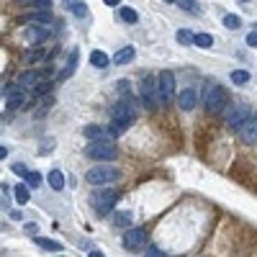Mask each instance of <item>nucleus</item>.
<instances>
[{
	"mask_svg": "<svg viewBox=\"0 0 257 257\" xmlns=\"http://www.w3.org/2000/svg\"><path fill=\"white\" fill-rule=\"evenodd\" d=\"M85 180L90 185H108V183H116L121 180V170L111 168V165H95L85 172Z\"/></svg>",
	"mask_w": 257,
	"mask_h": 257,
	"instance_id": "obj_1",
	"label": "nucleus"
},
{
	"mask_svg": "<svg viewBox=\"0 0 257 257\" xmlns=\"http://www.w3.org/2000/svg\"><path fill=\"white\" fill-rule=\"evenodd\" d=\"M139 95H142L144 108H149V111L162 108V105H160V93H157V80L152 78V75H144V78H142V83H139Z\"/></svg>",
	"mask_w": 257,
	"mask_h": 257,
	"instance_id": "obj_2",
	"label": "nucleus"
},
{
	"mask_svg": "<svg viewBox=\"0 0 257 257\" xmlns=\"http://www.w3.org/2000/svg\"><path fill=\"white\" fill-rule=\"evenodd\" d=\"M203 103H206V111H208V113H221L226 105H229V93H226L221 85H211V87L206 90Z\"/></svg>",
	"mask_w": 257,
	"mask_h": 257,
	"instance_id": "obj_3",
	"label": "nucleus"
},
{
	"mask_svg": "<svg viewBox=\"0 0 257 257\" xmlns=\"http://www.w3.org/2000/svg\"><path fill=\"white\" fill-rule=\"evenodd\" d=\"M85 155L90 160H98V162H113L118 157V149H116L113 142H90Z\"/></svg>",
	"mask_w": 257,
	"mask_h": 257,
	"instance_id": "obj_4",
	"label": "nucleus"
},
{
	"mask_svg": "<svg viewBox=\"0 0 257 257\" xmlns=\"http://www.w3.org/2000/svg\"><path fill=\"white\" fill-rule=\"evenodd\" d=\"M157 93H160V105H170V100L175 98V75L170 70H162L157 75Z\"/></svg>",
	"mask_w": 257,
	"mask_h": 257,
	"instance_id": "obj_5",
	"label": "nucleus"
},
{
	"mask_svg": "<svg viewBox=\"0 0 257 257\" xmlns=\"http://www.w3.org/2000/svg\"><path fill=\"white\" fill-rule=\"evenodd\" d=\"M116 201H118V190H95L93 198H90L93 208L98 211V216H105L108 211H113Z\"/></svg>",
	"mask_w": 257,
	"mask_h": 257,
	"instance_id": "obj_6",
	"label": "nucleus"
},
{
	"mask_svg": "<svg viewBox=\"0 0 257 257\" xmlns=\"http://www.w3.org/2000/svg\"><path fill=\"white\" fill-rule=\"evenodd\" d=\"M134 118H137V111H134L131 100H121V103H116L113 108H111V121H116V124H126V126H131Z\"/></svg>",
	"mask_w": 257,
	"mask_h": 257,
	"instance_id": "obj_7",
	"label": "nucleus"
},
{
	"mask_svg": "<svg viewBox=\"0 0 257 257\" xmlns=\"http://www.w3.org/2000/svg\"><path fill=\"white\" fill-rule=\"evenodd\" d=\"M26 87H21L18 83L16 85H5L3 87V98H5V103H8V108H21V105L26 103V93H23Z\"/></svg>",
	"mask_w": 257,
	"mask_h": 257,
	"instance_id": "obj_8",
	"label": "nucleus"
},
{
	"mask_svg": "<svg viewBox=\"0 0 257 257\" xmlns=\"http://www.w3.org/2000/svg\"><path fill=\"white\" fill-rule=\"evenodd\" d=\"M144 245H147V229H142V226L126 229V234H124V247L126 250H142Z\"/></svg>",
	"mask_w": 257,
	"mask_h": 257,
	"instance_id": "obj_9",
	"label": "nucleus"
},
{
	"mask_svg": "<svg viewBox=\"0 0 257 257\" xmlns=\"http://www.w3.org/2000/svg\"><path fill=\"white\" fill-rule=\"evenodd\" d=\"M250 116H252V111L247 108V105H234V108L229 111V116H226V124H229L232 131H239L242 124H245Z\"/></svg>",
	"mask_w": 257,
	"mask_h": 257,
	"instance_id": "obj_10",
	"label": "nucleus"
},
{
	"mask_svg": "<svg viewBox=\"0 0 257 257\" xmlns=\"http://www.w3.org/2000/svg\"><path fill=\"white\" fill-rule=\"evenodd\" d=\"M85 137H87V142H113V129L111 126H87L85 129Z\"/></svg>",
	"mask_w": 257,
	"mask_h": 257,
	"instance_id": "obj_11",
	"label": "nucleus"
},
{
	"mask_svg": "<svg viewBox=\"0 0 257 257\" xmlns=\"http://www.w3.org/2000/svg\"><path fill=\"white\" fill-rule=\"evenodd\" d=\"M239 139L245 144H255L257 142V113H252L239 129Z\"/></svg>",
	"mask_w": 257,
	"mask_h": 257,
	"instance_id": "obj_12",
	"label": "nucleus"
},
{
	"mask_svg": "<svg viewBox=\"0 0 257 257\" xmlns=\"http://www.w3.org/2000/svg\"><path fill=\"white\" fill-rule=\"evenodd\" d=\"M41 80H44V75H41V72H36V70H26V72H21V75H18V85H21V87H26V90H34Z\"/></svg>",
	"mask_w": 257,
	"mask_h": 257,
	"instance_id": "obj_13",
	"label": "nucleus"
},
{
	"mask_svg": "<svg viewBox=\"0 0 257 257\" xmlns=\"http://www.w3.org/2000/svg\"><path fill=\"white\" fill-rule=\"evenodd\" d=\"M177 105H180V111H193L195 108V87H185L177 95Z\"/></svg>",
	"mask_w": 257,
	"mask_h": 257,
	"instance_id": "obj_14",
	"label": "nucleus"
},
{
	"mask_svg": "<svg viewBox=\"0 0 257 257\" xmlns=\"http://www.w3.org/2000/svg\"><path fill=\"white\" fill-rule=\"evenodd\" d=\"M47 34H49L47 23H44L41 28H36V26H26V39L31 41V44H39V41H44V39H47Z\"/></svg>",
	"mask_w": 257,
	"mask_h": 257,
	"instance_id": "obj_15",
	"label": "nucleus"
},
{
	"mask_svg": "<svg viewBox=\"0 0 257 257\" xmlns=\"http://www.w3.org/2000/svg\"><path fill=\"white\" fill-rule=\"evenodd\" d=\"M62 5H65L70 13H75L78 18H87V5L83 3V0H62Z\"/></svg>",
	"mask_w": 257,
	"mask_h": 257,
	"instance_id": "obj_16",
	"label": "nucleus"
},
{
	"mask_svg": "<svg viewBox=\"0 0 257 257\" xmlns=\"http://www.w3.org/2000/svg\"><path fill=\"white\" fill-rule=\"evenodd\" d=\"M90 65L98 67V70H105V67L111 65V59H108V54H105V52L95 49V52H90Z\"/></svg>",
	"mask_w": 257,
	"mask_h": 257,
	"instance_id": "obj_17",
	"label": "nucleus"
},
{
	"mask_svg": "<svg viewBox=\"0 0 257 257\" xmlns=\"http://www.w3.org/2000/svg\"><path fill=\"white\" fill-rule=\"evenodd\" d=\"M137 57V52H134V47H124L121 52H116V57H113V62L116 65H129L131 59Z\"/></svg>",
	"mask_w": 257,
	"mask_h": 257,
	"instance_id": "obj_18",
	"label": "nucleus"
},
{
	"mask_svg": "<svg viewBox=\"0 0 257 257\" xmlns=\"http://www.w3.org/2000/svg\"><path fill=\"white\" fill-rule=\"evenodd\" d=\"M13 195H16L18 203H28V198H31V185H28V183L16 185V188H13Z\"/></svg>",
	"mask_w": 257,
	"mask_h": 257,
	"instance_id": "obj_19",
	"label": "nucleus"
},
{
	"mask_svg": "<svg viewBox=\"0 0 257 257\" xmlns=\"http://www.w3.org/2000/svg\"><path fill=\"white\" fill-rule=\"evenodd\" d=\"M34 242L41 247V250H49V252H62V245L54 239H47V237H34Z\"/></svg>",
	"mask_w": 257,
	"mask_h": 257,
	"instance_id": "obj_20",
	"label": "nucleus"
},
{
	"mask_svg": "<svg viewBox=\"0 0 257 257\" xmlns=\"http://www.w3.org/2000/svg\"><path fill=\"white\" fill-rule=\"evenodd\" d=\"M113 224L118 226V229H129L131 226V211H118V214L113 216Z\"/></svg>",
	"mask_w": 257,
	"mask_h": 257,
	"instance_id": "obj_21",
	"label": "nucleus"
},
{
	"mask_svg": "<svg viewBox=\"0 0 257 257\" xmlns=\"http://www.w3.org/2000/svg\"><path fill=\"white\" fill-rule=\"evenodd\" d=\"M49 185L54 190H65V175H62V170H52L49 172Z\"/></svg>",
	"mask_w": 257,
	"mask_h": 257,
	"instance_id": "obj_22",
	"label": "nucleus"
},
{
	"mask_svg": "<svg viewBox=\"0 0 257 257\" xmlns=\"http://www.w3.org/2000/svg\"><path fill=\"white\" fill-rule=\"evenodd\" d=\"M118 16H121V21H126V23H137L139 21V13L134 10V8H129V5H124L118 10Z\"/></svg>",
	"mask_w": 257,
	"mask_h": 257,
	"instance_id": "obj_23",
	"label": "nucleus"
},
{
	"mask_svg": "<svg viewBox=\"0 0 257 257\" xmlns=\"http://www.w3.org/2000/svg\"><path fill=\"white\" fill-rule=\"evenodd\" d=\"M193 44H195V47H201V49H211V47H214V36H211V34H195Z\"/></svg>",
	"mask_w": 257,
	"mask_h": 257,
	"instance_id": "obj_24",
	"label": "nucleus"
},
{
	"mask_svg": "<svg viewBox=\"0 0 257 257\" xmlns=\"http://www.w3.org/2000/svg\"><path fill=\"white\" fill-rule=\"evenodd\" d=\"M75 67H78V52H72V54H70V62H67V67L62 70V75H59V78H62V80L72 78V75H75Z\"/></svg>",
	"mask_w": 257,
	"mask_h": 257,
	"instance_id": "obj_25",
	"label": "nucleus"
},
{
	"mask_svg": "<svg viewBox=\"0 0 257 257\" xmlns=\"http://www.w3.org/2000/svg\"><path fill=\"white\" fill-rule=\"evenodd\" d=\"M232 83L234 85H247L250 83V72L247 70H234L232 72Z\"/></svg>",
	"mask_w": 257,
	"mask_h": 257,
	"instance_id": "obj_26",
	"label": "nucleus"
},
{
	"mask_svg": "<svg viewBox=\"0 0 257 257\" xmlns=\"http://www.w3.org/2000/svg\"><path fill=\"white\" fill-rule=\"evenodd\" d=\"M180 44H193V39H195V34L193 31H188V28H180L177 31V36H175Z\"/></svg>",
	"mask_w": 257,
	"mask_h": 257,
	"instance_id": "obj_27",
	"label": "nucleus"
},
{
	"mask_svg": "<svg viewBox=\"0 0 257 257\" xmlns=\"http://www.w3.org/2000/svg\"><path fill=\"white\" fill-rule=\"evenodd\" d=\"M224 26L229 28V31H237V28L242 26V18L239 16H224Z\"/></svg>",
	"mask_w": 257,
	"mask_h": 257,
	"instance_id": "obj_28",
	"label": "nucleus"
},
{
	"mask_svg": "<svg viewBox=\"0 0 257 257\" xmlns=\"http://www.w3.org/2000/svg\"><path fill=\"white\" fill-rule=\"evenodd\" d=\"M177 5L183 10H193V13H201V8L195 5V0H177Z\"/></svg>",
	"mask_w": 257,
	"mask_h": 257,
	"instance_id": "obj_29",
	"label": "nucleus"
},
{
	"mask_svg": "<svg viewBox=\"0 0 257 257\" xmlns=\"http://www.w3.org/2000/svg\"><path fill=\"white\" fill-rule=\"evenodd\" d=\"M26 183L31 185V188L41 185V175H39V172H28V175H26Z\"/></svg>",
	"mask_w": 257,
	"mask_h": 257,
	"instance_id": "obj_30",
	"label": "nucleus"
},
{
	"mask_svg": "<svg viewBox=\"0 0 257 257\" xmlns=\"http://www.w3.org/2000/svg\"><path fill=\"white\" fill-rule=\"evenodd\" d=\"M31 21H36V23H52V13L49 10H41L39 16H34Z\"/></svg>",
	"mask_w": 257,
	"mask_h": 257,
	"instance_id": "obj_31",
	"label": "nucleus"
},
{
	"mask_svg": "<svg viewBox=\"0 0 257 257\" xmlns=\"http://www.w3.org/2000/svg\"><path fill=\"white\" fill-rule=\"evenodd\" d=\"M13 172H16V175H21V177H26L28 172H31V170H28L26 168V165H21V162H16V165H13Z\"/></svg>",
	"mask_w": 257,
	"mask_h": 257,
	"instance_id": "obj_32",
	"label": "nucleus"
},
{
	"mask_svg": "<svg viewBox=\"0 0 257 257\" xmlns=\"http://www.w3.org/2000/svg\"><path fill=\"white\" fill-rule=\"evenodd\" d=\"M34 8H39V10H49V8H52V0H34Z\"/></svg>",
	"mask_w": 257,
	"mask_h": 257,
	"instance_id": "obj_33",
	"label": "nucleus"
},
{
	"mask_svg": "<svg viewBox=\"0 0 257 257\" xmlns=\"http://www.w3.org/2000/svg\"><path fill=\"white\" fill-rule=\"evenodd\" d=\"M144 255H149V257H165V255H168V252H162L160 247H149Z\"/></svg>",
	"mask_w": 257,
	"mask_h": 257,
	"instance_id": "obj_34",
	"label": "nucleus"
},
{
	"mask_svg": "<svg viewBox=\"0 0 257 257\" xmlns=\"http://www.w3.org/2000/svg\"><path fill=\"white\" fill-rule=\"evenodd\" d=\"M49 87H52L49 83H44V80H41V83H39V85H36L34 90H36V93H47V90H49Z\"/></svg>",
	"mask_w": 257,
	"mask_h": 257,
	"instance_id": "obj_35",
	"label": "nucleus"
},
{
	"mask_svg": "<svg viewBox=\"0 0 257 257\" xmlns=\"http://www.w3.org/2000/svg\"><path fill=\"white\" fill-rule=\"evenodd\" d=\"M247 44H250V47H257V31H250V34H247Z\"/></svg>",
	"mask_w": 257,
	"mask_h": 257,
	"instance_id": "obj_36",
	"label": "nucleus"
},
{
	"mask_svg": "<svg viewBox=\"0 0 257 257\" xmlns=\"http://www.w3.org/2000/svg\"><path fill=\"white\" fill-rule=\"evenodd\" d=\"M26 232H28V234H36L39 226H36V224H26Z\"/></svg>",
	"mask_w": 257,
	"mask_h": 257,
	"instance_id": "obj_37",
	"label": "nucleus"
},
{
	"mask_svg": "<svg viewBox=\"0 0 257 257\" xmlns=\"http://www.w3.org/2000/svg\"><path fill=\"white\" fill-rule=\"evenodd\" d=\"M10 219H13V221H21L23 214H21V211H10Z\"/></svg>",
	"mask_w": 257,
	"mask_h": 257,
	"instance_id": "obj_38",
	"label": "nucleus"
},
{
	"mask_svg": "<svg viewBox=\"0 0 257 257\" xmlns=\"http://www.w3.org/2000/svg\"><path fill=\"white\" fill-rule=\"evenodd\" d=\"M5 157H8V147L3 144V147H0V160H5Z\"/></svg>",
	"mask_w": 257,
	"mask_h": 257,
	"instance_id": "obj_39",
	"label": "nucleus"
},
{
	"mask_svg": "<svg viewBox=\"0 0 257 257\" xmlns=\"http://www.w3.org/2000/svg\"><path fill=\"white\" fill-rule=\"evenodd\" d=\"M103 3H105V5H118L121 0H103Z\"/></svg>",
	"mask_w": 257,
	"mask_h": 257,
	"instance_id": "obj_40",
	"label": "nucleus"
},
{
	"mask_svg": "<svg viewBox=\"0 0 257 257\" xmlns=\"http://www.w3.org/2000/svg\"><path fill=\"white\" fill-rule=\"evenodd\" d=\"M165 3H177V0H165Z\"/></svg>",
	"mask_w": 257,
	"mask_h": 257,
	"instance_id": "obj_41",
	"label": "nucleus"
},
{
	"mask_svg": "<svg viewBox=\"0 0 257 257\" xmlns=\"http://www.w3.org/2000/svg\"><path fill=\"white\" fill-rule=\"evenodd\" d=\"M245 3H247V0H245Z\"/></svg>",
	"mask_w": 257,
	"mask_h": 257,
	"instance_id": "obj_42",
	"label": "nucleus"
}]
</instances>
